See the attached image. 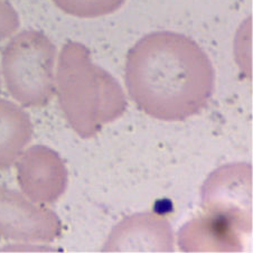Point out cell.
Instances as JSON below:
<instances>
[{
	"label": "cell",
	"mask_w": 253,
	"mask_h": 253,
	"mask_svg": "<svg viewBox=\"0 0 253 253\" xmlns=\"http://www.w3.org/2000/svg\"><path fill=\"white\" fill-rule=\"evenodd\" d=\"M126 85L146 115L182 121L208 105L214 88V69L200 46L182 34L151 33L126 54Z\"/></svg>",
	"instance_id": "cell-1"
},
{
	"label": "cell",
	"mask_w": 253,
	"mask_h": 253,
	"mask_svg": "<svg viewBox=\"0 0 253 253\" xmlns=\"http://www.w3.org/2000/svg\"><path fill=\"white\" fill-rule=\"evenodd\" d=\"M55 94L67 124L82 138L96 136L126 110L120 84L78 42L66 43L58 55Z\"/></svg>",
	"instance_id": "cell-2"
},
{
	"label": "cell",
	"mask_w": 253,
	"mask_h": 253,
	"mask_svg": "<svg viewBox=\"0 0 253 253\" xmlns=\"http://www.w3.org/2000/svg\"><path fill=\"white\" fill-rule=\"evenodd\" d=\"M56 47L44 33L14 35L1 52L0 72L8 93L26 108L46 107L55 95Z\"/></svg>",
	"instance_id": "cell-3"
},
{
	"label": "cell",
	"mask_w": 253,
	"mask_h": 253,
	"mask_svg": "<svg viewBox=\"0 0 253 253\" xmlns=\"http://www.w3.org/2000/svg\"><path fill=\"white\" fill-rule=\"evenodd\" d=\"M62 231V222L53 211L0 185V239L49 243L60 238Z\"/></svg>",
	"instance_id": "cell-4"
},
{
	"label": "cell",
	"mask_w": 253,
	"mask_h": 253,
	"mask_svg": "<svg viewBox=\"0 0 253 253\" xmlns=\"http://www.w3.org/2000/svg\"><path fill=\"white\" fill-rule=\"evenodd\" d=\"M17 182L28 200L39 205H50L64 194L67 169L55 151L45 146H33L17 160Z\"/></svg>",
	"instance_id": "cell-5"
},
{
	"label": "cell",
	"mask_w": 253,
	"mask_h": 253,
	"mask_svg": "<svg viewBox=\"0 0 253 253\" xmlns=\"http://www.w3.org/2000/svg\"><path fill=\"white\" fill-rule=\"evenodd\" d=\"M251 231L252 226L230 214L203 209L180 230L178 244L184 252H240Z\"/></svg>",
	"instance_id": "cell-6"
},
{
	"label": "cell",
	"mask_w": 253,
	"mask_h": 253,
	"mask_svg": "<svg viewBox=\"0 0 253 253\" xmlns=\"http://www.w3.org/2000/svg\"><path fill=\"white\" fill-rule=\"evenodd\" d=\"M203 209L220 211L252 226V170L246 164L218 168L203 188Z\"/></svg>",
	"instance_id": "cell-7"
},
{
	"label": "cell",
	"mask_w": 253,
	"mask_h": 253,
	"mask_svg": "<svg viewBox=\"0 0 253 253\" xmlns=\"http://www.w3.org/2000/svg\"><path fill=\"white\" fill-rule=\"evenodd\" d=\"M171 226L162 215L139 213L126 217L111 231L103 252H174Z\"/></svg>",
	"instance_id": "cell-8"
},
{
	"label": "cell",
	"mask_w": 253,
	"mask_h": 253,
	"mask_svg": "<svg viewBox=\"0 0 253 253\" xmlns=\"http://www.w3.org/2000/svg\"><path fill=\"white\" fill-rule=\"evenodd\" d=\"M31 118L18 105L0 99V170L18 160L33 138Z\"/></svg>",
	"instance_id": "cell-9"
},
{
	"label": "cell",
	"mask_w": 253,
	"mask_h": 253,
	"mask_svg": "<svg viewBox=\"0 0 253 253\" xmlns=\"http://www.w3.org/2000/svg\"><path fill=\"white\" fill-rule=\"evenodd\" d=\"M65 14L78 18H98L113 14L126 0H52Z\"/></svg>",
	"instance_id": "cell-10"
},
{
	"label": "cell",
	"mask_w": 253,
	"mask_h": 253,
	"mask_svg": "<svg viewBox=\"0 0 253 253\" xmlns=\"http://www.w3.org/2000/svg\"><path fill=\"white\" fill-rule=\"evenodd\" d=\"M19 16L7 0H0V42L10 39L18 31Z\"/></svg>",
	"instance_id": "cell-11"
},
{
	"label": "cell",
	"mask_w": 253,
	"mask_h": 253,
	"mask_svg": "<svg viewBox=\"0 0 253 253\" xmlns=\"http://www.w3.org/2000/svg\"><path fill=\"white\" fill-rule=\"evenodd\" d=\"M1 86H2V78H1V72H0V93H1Z\"/></svg>",
	"instance_id": "cell-12"
},
{
	"label": "cell",
	"mask_w": 253,
	"mask_h": 253,
	"mask_svg": "<svg viewBox=\"0 0 253 253\" xmlns=\"http://www.w3.org/2000/svg\"><path fill=\"white\" fill-rule=\"evenodd\" d=\"M7 1H8V0H7Z\"/></svg>",
	"instance_id": "cell-13"
}]
</instances>
